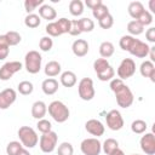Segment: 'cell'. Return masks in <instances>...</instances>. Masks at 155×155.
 I'll list each match as a JSON object with an SVG mask.
<instances>
[{
  "instance_id": "obj_3",
  "label": "cell",
  "mask_w": 155,
  "mask_h": 155,
  "mask_svg": "<svg viewBox=\"0 0 155 155\" xmlns=\"http://www.w3.org/2000/svg\"><path fill=\"white\" fill-rule=\"evenodd\" d=\"M18 138H19V142L22 143L23 148H28V149H31L34 148L38 143H39V136L38 133L35 132V130L30 126H22L19 127L18 130Z\"/></svg>"
},
{
  "instance_id": "obj_4",
  "label": "cell",
  "mask_w": 155,
  "mask_h": 155,
  "mask_svg": "<svg viewBox=\"0 0 155 155\" xmlns=\"http://www.w3.org/2000/svg\"><path fill=\"white\" fill-rule=\"evenodd\" d=\"M41 62H42V57L35 50L27 52V54L24 57V67H25L27 71L30 74H38L40 71Z\"/></svg>"
},
{
  "instance_id": "obj_23",
  "label": "cell",
  "mask_w": 155,
  "mask_h": 155,
  "mask_svg": "<svg viewBox=\"0 0 155 155\" xmlns=\"http://www.w3.org/2000/svg\"><path fill=\"white\" fill-rule=\"evenodd\" d=\"M114 51H115L114 45L110 41H103L99 45V54L102 56V58L108 59L109 57H111L114 54Z\"/></svg>"
},
{
  "instance_id": "obj_28",
  "label": "cell",
  "mask_w": 155,
  "mask_h": 155,
  "mask_svg": "<svg viewBox=\"0 0 155 155\" xmlns=\"http://www.w3.org/2000/svg\"><path fill=\"white\" fill-rule=\"evenodd\" d=\"M41 23V18L36 13H29L24 18V24L28 28H38Z\"/></svg>"
},
{
  "instance_id": "obj_38",
  "label": "cell",
  "mask_w": 155,
  "mask_h": 155,
  "mask_svg": "<svg viewBox=\"0 0 155 155\" xmlns=\"http://www.w3.org/2000/svg\"><path fill=\"white\" fill-rule=\"evenodd\" d=\"M136 21H137L138 23H140L143 27L150 25V24L153 23V15H151V12H149L148 10H144L143 13H142Z\"/></svg>"
},
{
  "instance_id": "obj_14",
  "label": "cell",
  "mask_w": 155,
  "mask_h": 155,
  "mask_svg": "<svg viewBox=\"0 0 155 155\" xmlns=\"http://www.w3.org/2000/svg\"><path fill=\"white\" fill-rule=\"evenodd\" d=\"M85 128H86V131L90 134L96 136V137L103 136V133L105 131L104 125L99 120H97V119H90V120H87L86 124H85Z\"/></svg>"
},
{
  "instance_id": "obj_30",
  "label": "cell",
  "mask_w": 155,
  "mask_h": 155,
  "mask_svg": "<svg viewBox=\"0 0 155 155\" xmlns=\"http://www.w3.org/2000/svg\"><path fill=\"white\" fill-rule=\"evenodd\" d=\"M79 24H80L81 33H90L94 29V22L88 17H84L79 19Z\"/></svg>"
},
{
  "instance_id": "obj_17",
  "label": "cell",
  "mask_w": 155,
  "mask_h": 155,
  "mask_svg": "<svg viewBox=\"0 0 155 155\" xmlns=\"http://www.w3.org/2000/svg\"><path fill=\"white\" fill-rule=\"evenodd\" d=\"M47 113V105L45 102L42 101H36L33 103L31 105V116L36 120H41L44 119V116Z\"/></svg>"
},
{
  "instance_id": "obj_46",
  "label": "cell",
  "mask_w": 155,
  "mask_h": 155,
  "mask_svg": "<svg viewBox=\"0 0 155 155\" xmlns=\"http://www.w3.org/2000/svg\"><path fill=\"white\" fill-rule=\"evenodd\" d=\"M71 36H78L81 34V29H80V24H79V19H73L70 21V28H69V33Z\"/></svg>"
},
{
  "instance_id": "obj_6",
  "label": "cell",
  "mask_w": 155,
  "mask_h": 155,
  "mask_svg": "<svg viewBox=\"0 0 155 155\" xmlns=\"http://www.w3.org/2000/svg\"><path fill=\"white\" fill-rule=\"evenodd\" d=\"M78 92H79V97L82 101H92L94 98V94H96L92 79H90V78H82L79 81Z\"/></svg>"
},
{
  "instance_id": "obj_19",
  "label": "cell",
  "mask_w": 155,
  "mask_h": 155,
  "mask_svg": "<svg viewBox=\"0 0 155 155\" xmlns=\"http://www.w3.org/2000/svg\"><path fill=\"white\" fill-rule=\"evenodd\" d=\"M39 17L44 18V19H47L48 22H52L57 17V12L52 6H50L47 4H42L39 7Z\"/></svg>"
},
{
  "instance_id": "obj_15",
  "label": "cell",
  "mask_w": 155,
  "mask_h": 155,
  "mask_svg": "<svg viewBox=\"0 0 155 155\" xmlns=\"http://www.w3.org/2000/svg\"><path fill=\"white\" fill-rule=\"evenodd\" d=\"M71 51L76 57H84L88 53V42L84 39H78L73 42Z\"/></svg>"
},
{
  "instance_id": "obj_11",
  "label": "cell",
  "mask_w": 155,
  "mask_h": 155,
  "mask_svg": "<svg viewBox=\"0 0 155 155\" xmlns=\"http://www.w3.org/2000/svg\"><path fill=\"white\" fill-rule=\"evenodd\" d=\"M140 149L147 155H154L155 154V136L153 132H148L144 136H142L139 140Z\"/></svg>"
},
{
  "instance_id": "obj_31",
  "label": "cell",
  "mask_w": 155,
  "mask_h": 155,
  "mask_svg": "<svg viewBox=\"0 0 155 155\" xmlns=\"http://www.w3.org/2000/svg\"><path fill=\"white\" fill-rule=\"evenodd\" d=\"M17 90H18V92H19L21 94H23V96H28V94H31V93H33V91H34V86H33V84H31L30 81L24 80V81H21V82L18 84Z\"/></svg>"
},
{
  "instance_id": "obj_53",
  "label": "cell",
  "mask_w": 155,
  "mask_h": 155,
  "mask_svg": "<svg viewBox=\"0 0 155 155\" xmlns=\"http://www.w3.org/2000/svg\"><path fill=\"white\" fill-rule=\"evenodd\" d=\"M131 155H138V154H131Z\"/></svg>"
},
{
  "instance_id": "obj_43",
  "label": "cell",
  "mask_w": 155,
  "mask_h": 155,
  "mask_svg": "<svg viewBox=\"0 0 155 155\" xmlns=\"http://www.w3.org/2000/svg\"><path fill=\"white\" fill-rule=\"evenodd\" d=\"M98 24H99V27L102 29H110L113 27V24H114V18H113V16L110 13H108L107 16H104L103 18H101L98 21Z\"/></svg>"
},
{
  "instance_id": "obj_27",
  "label": "cell",
  "mask_w": 155,
  "mask_h": 155,
  "mask_svg": "<svg viewBox=\"0 0 155 155\" xmlns=\"http://www.w3.org/2000/svg\"><path fill=\"white\" fill-rule=\"evenodd\" d=\"M69 12L75 17L81 16L84 12V2L81 0H71L69 2Z\"/></svg>"
},
{
  "instance_id": "obj_26",
  "label": "cell",
  "mask_w": 155,
  "mask_h": 155,
  "mask_svg": "<svg viewBox=\"0 0 155 155\" xmlns=\"http://www.w3.org/2000/svg\"><path fill=\"white\" fill-rule=\"evenodd\" d=\"M127 31L130 33V35L131 36H136V35H140L143 31H144V27L140 24V23H138L137 21H130L128 23H127Z\"/></svg>"
},
{
  "instance_id": "obj_40",
  "label": "cell",
  "mask_w": 155,
  "mask_h": 155,
  "mask_svg": "<svg viewBox=\"0 0 155 155\" xmlns=\"http://www.w3.org/2000/svg\"><path fill=\"white\" fill-rule=\"evenodd\" d=\"M45 30H46V33L48 34V36H50V38H51V36L56 38V36L62 35V33H61V30H59V28H58V25H57L56 21H54V22H50V23L46 25Z\"/></svg>"
},
{
  "instance_id": "obj_34",
  "label": "cell",
  "mask_w": 155,
  "mask_h": 155,
  "mask_svg": "<svg viewBox=\"0 0 155 155\" xmlns=\"http://www.w3.org/2000/svg\"><path fill=\"white\" fill-rule=\"evenodd\" d=\"M109 13V8H108V6L107 5H104L103 2L101 4V5H98L96 8H93L92 10V15H93V17L96 18V19H101V18H103L104 16H107Z\"/></svg>"
},
{
  "instance_id": "obj_52",
  "label": "cell",
  "mask_w": 155,
  "mask_h": 155,
  "mask_svg": "<svg viewBox=\"0 0 155 155\" xmlns=\"http://www.w3.org/2000/svg\"><path fill=\"white\" fill-rule=\"evenodd\" d=\"M154 4H155V0H150V1H149V7H150L151 12H155V7H154Z\"/></svg>"
},
{
  "instance_id": "obj_9",
  "label": "cell",
  "mask_w": 155,
  "mask_h": 155,
  "mask_svg": "<svg viewBox=\"0 0 155 155\" xmlns=\"http://www.w3.org/2000/svg\"><path fill=\"white\" fill-rule=\"evenodd\" d=\"M23 68L22 63L18 61H12V62H6L1 68H0V80L7 81L10 80L16 73L21 71Z\"/></svg>"
},
{
  "instance_id": "obj_8",
  "label": "cell",
  "mask_w": 155,
  "mask_h": 155,
  "mask_svg": "<svg viewBox=\"0 0 155 155\" xmlns=\"http://www.w3.org/2000/svg\"><path fill=\"white\" fill-rule=\"evenodd\" d=\"M84 155H99L102 151V143L97 138H86L80 144Z\"/></svg>"
},
{
  "instance_id": "obj_16",
  "label": "cell",
  "mask_w": 155,
  "mask_h": 155,
  "mask_svg": "<svg viewBox=\"0 0 155 155\" xmlns=\"http://www.w3.org/2000/svg\"><path fill=\"white\" fill-rule=\"evenodd\" d=\"M58 81L53 78H48V79H45L41 84V90L42 92L46 94V96H52L57 91H58Z\"/></svg>"
},
{
  "instance_id": "obj_36",
  "label": "cell",
  "mask_w": 155,
  "mask_h": 155,
  "mask_svg": "<svg viewBox=\"0 0 155 155\" xmlns=\"http://www.w3.org/2000/svg\"><path fill=\"white\" fill-rule=\"evenodd\" d=\"M134 40H136V38H133V36H131V35H124V36H121V39H120V41H119V45H120L121 50L128 51V50L132 47Z\"/></svg>"
},
{
  "instance_id": "obj_49",
  "label": "cell",
  "mask_w": 155,
  "mask_h": 155,
  "mask_svg": "<svg viewBox=\"0 0 155 155\" xmlns=\"http://www.w3.org/2000/svg\"><path fill=\"white\" fill-rule=\"evenodd\" d=\"M148 56L150 57V62H155V47L153 46V47H150V50H149V53H148Z\"/></svg>"
},
{
  "instance_id": "obj_39",
  "label": "cell",
  "mask_w": 155,
  "mask_h": 155,
  "mask_svg": "<svg viewBox=\"0 0 155 155\" xmlns=\"http://www.w3.org/2000/svg\"><path fill=\"white\" fill-rule=\"evenodd\" d=\"M97 76H98V79H99L101 81H110V80H113L114 76H115V70H114V68H113L111 65H109L104 71H102V73L98 74Z\"/></svg>"
},
{
  "instance_id": "obj_51",
  "label": "cell",
  "mask_w": 155,
  "mask_h": 155,
  "mask_svg": "<svg viewBox=\"0 0 155 155\" xmlns=\"http://www.w3.org/2000/svg\"><path fill=\"white\" fill-rule=\"evenodd\" d=\"M17 155H30V153H29L25 148H23V149H21V151H19Z\"/></svg>"
},
{
  "instance_id": "obj_42",
  "label": "cell",
  "mask_w": 155,
  "mask_h": 155,
  "mask_svg": "<svg viewBox=\"0 0 155 155\" xmlns=\"http://www.w3.org/2000/svg\"><path fill=\"white\" fill-rule=\"evenodd\" d=\"M8 53H10V46L7 45L4 35H0V61L7 58Z\"/></svg>"
},
{
  "instance_id": "obj_29",
  "label": "cell",
  "mask_w": 155,
  "mask_h": 155,
  "mask_svg": "<svg viewBox=\"0 0 155 155\" xmlns=\"http://www.w3.org/2000/svg\"><path fill=\"white\" fill-rule=\"evenodd\" d=\"M147 127H148L147 122H145L144 120H142V119H137V120H134V121L131 124V131H132L133 133H136V134H142V133H144V132L147 131Z\"/></svg>"
},
{
  "instance_id": "obj_1",
  "label": "cell",
  "mask_w": 155,
  "mask_h": 155,
  "mask_svg": "<svg viewBox=\"0 0 155 155\" xmlns=\"http://www.w3.org/2000/svg\"><path fill=\"white\" fill-rule=\"evenodd\" d=\"M109 87L114 92L116 103L119 107L126 109L132 105V103L134 101V96H133L131 88L124 82V80H121L119 78H114L113 80H110Z\"/></svg>"
},
{
  "instance_id": "obj_32",
  "label": "cell",
  "mask_w": 155,
  "mask_h": 155,
  "mask_svg": "<svg viewBox=\"0 0 155 155\" xmlns=\"http://www.w3.org/2000/svg\"><path fill=\"white\" fill-rule=\"evenodd\" d=\"M109 65L110 64H109L108 59H105V58H97L93 62V69H94V71H96L97 75L101 74L102 71H104Z\"/></svg>"
},
{
  "instance_id": "obj_2",
  "label": "cell",
  "mask_w": 155,
  "mask_h": 155,
  "mask_svg": "<svg viewBox=\"0 0 155 155\" xmlns=\"http://www.w3.org/2000/svg\"><path fill=\"white\" fill-rule=\"evenodd\" d=\"M47 110H48V114L58 124H63L68 119H69V115H70V111H69V108L61 101H53L48 104L47 107Z\"/></svg>"
},
{
  "instance_id": "obj_35",
  "label": "cell",
  "mask_w": 155,
  "mask_h": 155,
  "mask_svg": "<svg viewBox=\"0 0 155 155\" xmlns=\"http://www.w3.org/2000/svg\"><path fill=\"white\" fill-rule=\"evenodd\" d=\"M21 149H23L22 143L17 142V140H12L6 147V154L7 155H17L21 151Z\"/></svg>"
},
{
  "instance_id": "obj_5",
  "label": "cell",
  "mask_w": 155,
  "mask_h": 155,
  "mask_svg": "<svg viewBox=\"0 0 155 155\" xmlns=\"http://www.w3.org/2000/svg\"><path fill=\"white\" fill-rule=\"evenodd\" d=\"M57 143H58V136L53 131H50L47 133H42L40 139H39V147H40L41 151L45 154L52 153L56 149Z\"/></svg>"
},
{
  "instance_id": "obj_45",
  "label": "cell",
  "mask_w": 155,
  "mask_h": 155,
  "mask_svg": "<svg viewBox=\"0 0 155 155\" xmlns=\"http://www.w3.org/2000/svg\"><path fill=\"white\" fill-rule=\"evenodd\" d=\"M36 127H38V130H39L41 133H47V132L52 131V124H51L48 120H46V119L38 120Z\"/></svg>"
},
{
  "instance_id": "obj_18",
  "label": "cell",
  "mask_w": 155,
  "mask_h": 155,
  "mask_svg": "<svg viewBox=\"0 0 155 155\" xmlns=\"http://www.w3.org/2000/svg\"><path fill=\"white\" fill-rule=\"evenodd\" d=\"M139 71L143 78H149L153 82L155 81V65L153 62H150V61L142 62V64L139 67Z\"/></svg>"
},
{
  "instance_id": "obj_20",
  "label": "cell",
  "mask_w": 155,
  "mask_h": 155,
  "mask_svg": "<svg viewBox=\"0 0 155 155\" xmlns=\"http://www.w3.org/2000/svg\"><path fill=\"white\" fill-rule=\"evenodd\" d=\"M61 70H62V67H61V64L57 61H50V62H47V64L44 68L45 75L48 76V78L57 76L58 74H61Z\"/></svg>"
},
{
  "instance_id": "obj_50",
  "label": "cell",
  "mask_w": 155,
  "mask_h": 155,
  "mask_svg": "<svg viewBox=\"0 0 155 155\" xmlns=\"http://www.w3.org/2000/svg\"><path fill=\"white\" fill-rule=\"evenodd\" d=\"M110 155H125V153H124V151H122L120 148H117V149H116L115 151H113Z\"/></svg>"
},
{
  "instance_id": "obj_21",
  "label": "cell",
  "mask_w": 155,
  "mask_h": 155,
  "mask_svg": "<svg viewBox=\"0 0 155 155\" xmlns=\"http://www.w3.org/2000/svg\"><path fill=\"white\" fill-rule=\"evenodd\" d=\"M76 82H78V79H76V75L74 71L67 70L61 74V84L64 87H73V86H75Z\"/></svg>"
},
{
  "instance_id": "obj_44",
  "label": "cell",
  "mask_w": 155,
  "mask_h": 155,
  "mask_svg": "<svg viewBox=\"0 0 155 155\" xmlns=\"http://www.w3.org/2000/svg\"><path fill=\"white\" fill-rule=\"evenodd\" d=\"M56 23H57V25H58V28H59V30H61L62 34H67V33H69L70 19H68V18H65V17H62V18L57 19Z\"/></svg>"
},
{
  "instance_id": "obj_24",
  "label": "cell",
  "mask_w": 155,
  "mask_h": 155,
  "mask_svg": "<svg viewBox=\"0 0 155 155\" xmlns=\"http://www.w3.org/2000/svg\"><path fill=\"white\" fill-rule=\"evenodd\" d=\"M4 38H5V40H6V42H7L8 46H16L22 40L21 34L17 33V31H15V30H10V31L5 33L4 34Z\"/></svg>"
},
{
  "instance_id": "obj_10",
  "label": "cell",
  "mask_w": 155,
  "mask_h": 155,
  "mask_svg": "<svg viewBox=\"0 0 155 155\" xmlns=\"http://www.w3.org/2000/svg\"><path fill=\"white\" fill-rule=\"evenodd\" d=\"M105 121H107V126L108 128H110L111 131H119L124 127V117L121 115V113L116 109H113L107 113L105 115Z\"/></svg>"
},
{
  "instance_id": "obj_22",
  "label": "cell",
  "mask_w": 155,
  "mask_h": 155,
  "mask_svg": "<svg viewBox=\"0 0 155 155\" xmlns=\"http://www.w3.org/2000/svg\"><path fill=\"white\" fill-rule=\"evenodd\" d=\"M144 10H145V8H144V5H143L140 1H132V2H130L128 8H127L128 15H130L134 21L143 13Z\"/></svg>"
},
{
  "instance_id": "obj_37",
  "label": "cell",
  "mask_w": 155,
  "mask_h": 155,
  "mask_svg": "<svg viewBox=\"0 0 155 155\" xmlns=\"http://www.w3.org/2000/svg\"><path fill=\"white\" fill-rule=\"evenodd\" d=\"M42 4H44V0H25L24 8L29 15V13H33V11L36 10L38 7H40Z\"/></svg>"
},
{
  "instance_id": "obj_13",
  "label": "cell",
  "mask_w": 155,
  "mask_h": 155,
  "mask_svg": "<svg viewBox=\"0 0 155 155\" xmlns=\"http://www.w3.org/2000/svg\"><path fill=\"white\" fill-rule=\"evenodd\" d=\"M149 50H150V46L147 42H143L139 39H136L132 47L128 50V52L137 58H145L149 53Z\"/></svg>"
},
{
  "instance_id": "obj_7",
  "label": "cell",
  "mask_w": 155,
  "mask_h": 155,
  "mask_svg": "<svg viewBox=\"0 0 155 155\" xmlns=\"http://www.w3.org/2000/svg\"><path fill=\"white\" fill-rule=\"evenodd\" d=\"M117 76L121 80H126L128 78H132L136 73V63L132 58H124L121 63L117 67Z\"/></svg>"
},
{
  "instance_id": "obj_25",
  "label": "cell",
  "mask_w": 155,
  "mask_h": 155,
  "mask_svg": "<svg viewBox=\"0 0 155 155\" xmlns=\"http://www.w3.org/2000/svg\"><path fill=\"white\" fill-rule=\"evenodd\" d=\"M119 148V142L114 138H107L103 144H102V150L107 154V155H110L113 151H115L116 149Z\"/></svg>"
},
{
  "instance_id": "obj_33",
  "label": "cell",
  "mask_w": 155,
  "mask_h": 155,
  "mask_svg": "<svg viewBox=\"0 0 155 155\" xmlns=\"http://www.w3.org/2000/svg\"><path fill=\"white\" fill-rule=\"evenodd\" d=\"M57 155H74V148L69 142H63L57 148Z\"/></svg>"
},
{
  "instance_id": "obj_12",
  "label": "cell",
  "mask_w": 155,
  "mask_h": 155,
  "mask_svg": "<svg viewBox=\"0 0 155 155\" xmlns=\"http://www.w3.org/2000/svg\"><path fill=\"white\" fill-rule=\"evenodd\" d=\"M17 99V92L13 88H5L0 92V109L10 108Z\"/></svg>"
},
{
  "instance_id": "obj_47",
  "label": "cell",
  "mask_w": 155,
  "mask_h": 155,
  "mask_svg": "<svg viewBox=\"0 0 155 155\" xmlns=\"http://www.w3.org/2000/svg\"><path fill=\"white\" fill-rule=\"evenodd\" d=\"M145 38L149 42H155V28L154 27H150L145 31Z\"/></svg>"
},
{
  "instance_id": "obj_48",
  "label": "cell",
  "mask_w": 155,
  "mask_h": 155,
  "mask_svg": "<svg viewBox=\"0 0 155 155\" xmlns=\"http://www.w3.org/2000/svg\"><path fill=\"white\" fill-rule=\"evenodd\" d=\"M102 2H103L102 0H86V1H85V5H86L88 8L93 10V8H96L98 5H101Z\"/></svg>"
},
{
  "instance_id": "obj_41",
  "label": "cell",
  "mask_w": 155,
  "mask_h": 155,
  "mask_svg": "<svg viewBox=\"0 0 155 155\" xmlns=\"http://www.w3.org/2000/svg\"><path fill=\"white\" fill-rule=\"evenodd\" d=\"M53 46V40L50 36H42L39 41V47L44 52H48Z\"/></svg>"
}]
</instances>
